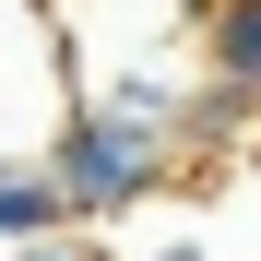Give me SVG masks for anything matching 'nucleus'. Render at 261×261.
Here are the masks:
<instances>
[{
	"label": "nucleus",
	"instance_id": "obj_2",
	"mask_svg": "<svg viewBox=\"0 0 261 261\" xmlns=\"http://www.w3.org/2000/svg\"><path fill=\"white\" fill-rule=\"evenodd\" d=\"M24 261H95V249H24Z\"/></svg>",
	"mask_w": 261,
	"mask_h": 261
},
{
	"label": "nucleus",
	"instance_id": "obj_3",
	"mask_svg": "<svg viewBox=\"0 0 261 261\" xmlns=\"http://www.w3.org/2000/svg\"><path fill=\"white\" fill-rule=\"evenodd\" d=\"M154 261H214V249H154Z\"/></svg>",
	"mask_w": 261,
	"mask_h": 261
},
{
	"label": "nucleus",
	"instance_id": "obj_1",
	"mask_svg": "<svg viewBox=\"0 0 261 261\" xmlns=\"http://www.w3.org/2000/svg\"><path fill=\"white\" fill-rule=\"evenodd\" d=\"M202 83L261 119V0H202Z\"/></svg>",
	"mask_w": 261,
	"mask_h": 261
}]
</instances>
